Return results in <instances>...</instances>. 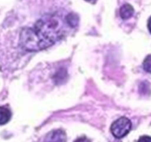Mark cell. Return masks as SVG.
Segmentation results:
<instances>
[{"instance_id":"cell-9","label":"cell","mask_w":151,"mask_h":142,"mask_svg":"<svg viewBox=\"0 0 151 142\" xmlns=\"http://www.w3.org/2000/svg\"><path fill=\"white\" fill-rule=\"evenodd\" d=\"M147 27H148L149 31L151 33V16H150V19H149L148 22H147Z\"/></svg>"},{"instance_id":"cell-4","label":"cell","mask_w":151,"mask_h":142,"mask_svg":"<svg viewBox=\"0 0 151 142\" xmlns=\"http://www.w3.org/2000/svg\"><path fill=\"white\" fill-rule=\"evenodd\" d=\"M11 118V112L5 106H0V125L7 124Z\"/></svg>"},{"instance_id":"cell-7","label":"cell","mask_w":151,"mask_h":142,"mask_svg":"<svg viewBox=\"0 0 151 142\" xmlns=\"http://www.w3.org/2000/svg\"><path fill=\"white\" fill-rule=\"evenodd\" d=\"M138 142H151V137L148 135H143L139 138Z\"/></svg>"},{"instance_id":"cell-5","label":"cell","mask_w":151,"mask_h":142,"mask_svg":"<svg viewBox=\"0 0 151 142\" xmlns=\"http://www.w3.org/2000/svg\"><path fill=\"white\" fill-rule=\"evenodd\" d=\"M134 8L129 4H125L120 8V16L122 19H128L131 18L134 14Z\"/></svg>"},{"instance_id":"cell-3","label":"cell","mask_w":151,"mask_h":142,"mask_svg":"<svg viewBox=\"0 0 151 142\" xmlns=\"http://www.w3.org/2000/svg\"><path fill=\"white\" fill-rule=\"evenodd\" d=\"M45 142H66V135L62 130H52L47 134Z\"/></svg>"},{"instance_id":"cell-6","label":"cell","mask_w":151,"mask_h":142,"mask_svg":"<svg viewBox=\"0 0 151 142\" xmlns=\"http://www.w3.org/2000/svg\"><path fill=\"white\" fill-rule=\"evenodd\" d=\"M143 67L145 71L151 73V54L148 55L143 62Z\"/></svg>"},{"instance_id":"cell-8","label":"cell","mask_w":151,"mask_h":142,"mask_svg":"<svg viewBox=\"0 0 151 142\" xmlns=\"http://www.w3.org/2000/svg\"><path fill=\"white\" fill-rule=\"evenodd\" d=\"M75 142H91V141L87 138L86 136H83V137L78 138L77 140L75 141Z\"/></svg>"},{"instance_id":"cell-1","label":"cell","mask_w":151,"mask_h":142,"mask_svg":"<svg viewBox=\"0 0 151 142\" xmlns=\"http://www.w3.org/2000/svg\"><path fill=\"white\" fill-rule=\"evenodd\" d=\"M71 25L58 15L43 17L33 28L24 30L20 36V45L27 51H36L50 47L64 35L65 26Z\"/></svg>"},{"instance_id":"cell-2","label":"cell","mask_w":151,"mask_h":142,"mask_svg":"<svg viewBox=\"0 0 151 142\" xmlns=\"http://www.w3.org/2000/svg\"><path fill=\"white\" fill-rule=\"evenodd\" d=\"M131 126V121L128 118L121 117L113 122L111 126V131L115 138H122L129 133Z\"/></svg>"}]
</instances>
